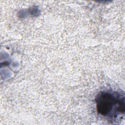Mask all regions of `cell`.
I'll return each instance as SVG.
<instances>
[{"label": "cell", "mask_w": 125, "mask_h": 125, "mask_svg": "<svg viewBox=\"0 0 125 125\" xmlns=\"http://www.w3.org/2000/svg\"><path fill=\"white\" fill-rule=\"evenodd\" d=\"M97 109L102 115L115 119L125 112V96L117 92H102L96 99Z\"/></svg>", "instance_id": "obj_1"}]
</instances>
